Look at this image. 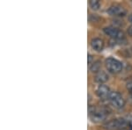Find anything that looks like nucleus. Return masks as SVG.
Masks as SVG:
<instances>
[{
    "instance_id": "nucleus-1",
    "label": "nucleus",
    "mask_w": 132,
    "mask_h": 130,
    "mask_svg": "<svg viewBox=\"0 0 132 130\" xmlns=\"http://www.w3.org/2000/svg\"><path fill=\"white\" fill-rule=\"evenodd\" d=\"M88 112L90 120L94 123L102 122L107 119V112L103 109H99L94 106H89Z\"/></svg>"
},
{
    "instance_id": "nucleus-2",
    "label": "nucleus",
    "mask_w": 132,
    "mask_h": 130,
    "mask_svg": "<svg viewBox=\"0 0 132 130\" xmlns=\"http://www.w3.org/2000/svg\"><path fill=\"white\" fill-rule=\"evenodd\" d=\"M108 100L110 103V105L117 110L122 109L125 106V100L123 99V97L122 94H120L119 92H116V91L111 92Z\"/></svg>"
},
{
    "instance_id": "nucleus-3",
    "label": "nucleus",
    "mask_w": 132,
    "mask_h": 130,
    "mask_svg": "<svg viewBox=\"0 0 132 130\" xmlns=\"http://www.w3.org/2000/svg\"><path fill=\"white\" fill-rule=\"evenodd\" d=\"M128 123L123 119H114L104 124V127L108 130H123L126 128Z\"/></svg>"
},
{
    "instance_id": "nucleus-4",
    "label": "nucleus",
    "mask_w": 132,
    "mask_h": 130,
    "mask_svg": "<svg viewBox=\"0 0 132 130\" xmlns=\"http://www.w3.org/2000/svg\"><path fill=\"white\" fill-rule=\"evenodd\" d=\"M105 65L108 71H110L111 73H119L122 70V63L112 57H109L105 61Z\"/></svg>"
},
{
    "instance_id": "nucleus-5",
    "label": "nucleus",
    "mask_w": 132,
    "mask_h": 130,
    "mask_svg": "<svg viewBox=\"0 0 132 130\" xmlns=\"http://www.w3.org/2000/svg\"><path fill=\"white\" fill-rule=\"evenodd\" d=\"M103 32L105 34L109 36L110 38L116 40H124V33L122 31L119 30L116 27H107L103 29Z\"/></svg>"
},
{
    "instance_id": "nucleus-6",
    "label": "nucleus",
    "mask_w": 132,
    "mask_h": 130,
    "mask_svg": "<svg viewBox=\"0 0 132 130\" xmlns=\"http://www.w3.org/2000/svg\"><path fill=\"white\" fill-rule=\"evenodd\" d=\"M108 13L113 17H124L127 14V11L120 5H113L108 8Z\"/></svg>"
},
{
    "instance_id": "nucleus-7",
    "label": "nucleus",
    "mask_w": 132,
    "mask_h": 130,
    "mask_svg": "<svg viewBox=\"0 0 132 130\" xmlns=\"http://www.w3.org/2000/svg\"><path fill=\"white\" fill-rule=\"evenodd\" d=\"M96 95L100 99H108L109 95L111 94V91H110V88L106 84H100L97 87L96 91H95Z\"/></svg>"
},
{
    "instance_id": "nucleus-8",
    "label": "nucleus",
    "mask_w": 132,
    "mask_h": 130,
    "mask_svg": "<svg viewBox=\"0 0 132 130\" xmlns=\"http://www.w3.org/2000/svg\"><path fill=\"white\" fill-rule=\"evenodd\" d=\"M108 80V75L103 70H100L98 73L95 74L94 76V81L100 84H104Z\"/></svg>"
},
{
    "instance_id": "nucleus-9",
    "label": "nucleus",
    "mask_w": 132,
    "mask_h": 130,
    "mask_svg": "<svg viewBox=\"0 0 132 130\" xmlns=\"http://www.w3.org/2000/svg\"><path fill=\"white\" fill-rule=\"evenodd\" d=\"M90 44L92 48L95 51H98V52L101 51L104 48V41L101 39H100V38H94V39H93L91 40Z\"/></svg>"
},
{
    "instance_id": "nucleus-10",
    "label": "nucleus",
    "mask_w": 132,
    "mask_h": 130,
    "mask_svg": "<svg viewBox=\"0 0 132 130\" xmlns=\"http://www.w3.org/2000/svg\"><path fill=\"white\" fill-rule=\"evenodd\" d=\"M101 62L97 60L94 61L92 64L89 65V70H90V72H92V73L96 74L101 70Z\"/></svg>"
},
{
    "instance_id": "nucleus-11",
    "label": "nucleus",
    "mask_w": 132,
    "mask_h": 130,
    "mask_svg": "<svg viewBox=\"0 0 132 130\" xmlns=\"http://www.w3.org/2000/svg\"><path fill=\"white\" fill-rule=\"evenodd\" d=\"M89 6L93 11H98L101 7V3L98 0H91L89 2Z\"/></svg>"
},
{
    "instance_id": "nucleus-12",
    "label": "nucleus",
    "mask_w": 132,
    "mask_h": 130,
    "mask_svg": "<svg viewBox=\"0 0 132 130\" xmlns=\"http://www.w3.org/2000/svg\"><path fill=\"white\" fill-rule=\"evenodd\" d=\"M92 18H93V20H89V21H91V22H98V21L100 20V17H98L96 14H90L89 19H92Z\"/></svg>"
},
{
    "instance_id": "nucleus-13",
    "label": "nucleus",
    "mask_w": 132,
    "mask_h": 130,
    "mask_svg": "<svg viewBox=\"0 0 132 130\" xmlns=\"http://www.w3.org/2000/svg\"><path fill=\"white\" fill-rule=\"evenodd\" d=\"M126 88L129 91L132 92V80H129L126 84Z\"/></svg>"
},
{
    "instance_id": "nucleus-14",
    "label": "nucleus",
    "mask_w": 132,
    "mask_h": 130,
    "mask_svg": "<svg viewBox=\"0 0 132 130\" xmlns=\"http://www.w3.org/2000/svg\"><path fill=\"white\" fill-rule=\"evenodd\" d=\"M93 63V56L90 54H88V64L90 65Z\"/></svg>"
},
{
    "instance_id": "nucleus-15",
    "label": "nucleus",
    "mask_w": 132,
    "mask_h": 130,
    "mask_svg": "<svg viewBox=\"0 0 132 130\" xmlns=\"http://www.w3.org/2000/svg\"><path fill=\"white\" fill-rule=\"evenodd\" d=\"M127 33H128V34L130 36V37H132V25H130V27H129V28L127 29Z\"/></svg>"
},
{
    "instance_id": "nucleus-16",
    "label": "nucleus",
    "mask_w": 132,
    "mask_h": 130,
    "mask_svg": "<svg viewBox=\"0 0 132 130\" xmlns=\"http://www.w3.org/2000/svg\"><path fill=\"white\" fill-rule=\"evenodd\" d=\"M129 21L130 22V24L132 25V13L129 16Z\"/></svg>"
},
{
    "instance_id": "nucleus-17",
    "label": "nucleus",
    "mask_w": 132,
    "mask_h": 130,
    "mask_svg": "<svg viewBox=\"0 0 132 130\" xmlns=\"http://www.w3.org/2000/svg\"><path fill=\"white\" fill-rule=\"evenodd\" d=\"M130 80H132V76H131V79H130Z\"/></svg>"
},
{
    "instance_id": "nucleus-18",
    "label": "nucleus",
    "mask_w": 132,
    "mask_h": 130,
    "mask_svg": "<svg viewBox=\"0 0 132 130\" xmlns=\"http://www.w3.org/2000/svg\"><path fill=\"white\" fill-rule=\"evenodd\" d=\"M123 130H126V129H123Z\"/></svg>"
}]
</instances>
